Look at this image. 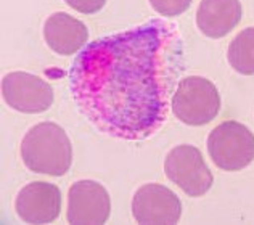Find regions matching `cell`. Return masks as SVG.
Listing matches in <instances>:
<instances>
[{
  "mask_svg": "<svg viewBox=\"0 0 254 225\" xmlns=\"http://www.w3.org/2000/svg\"><path fill=\"white\" fill-rule=\"evenodd\" d=\"M44 37L47 45L58 55H74L89 41L85 24L68 13L57 11L45 19Z\"/></svg>",
  "mask_w": 254,
  "mask_h": 225,
  "instance_id": "cell-10",
  "label": "cell"
},
{
  "mask_svg": "<svg viewBox=\"0 0 254 225\" xmlns=\"http://www.w3.org/2000/svg\"><path fill=\"white\" fill-rule=\"evenodd\" d=\"M164 172L189 196H203L212 187V172L204 163L201 151L191 145L172 148L166 156Z\"/></svg>",
  "mask_w": 254,
  "mask_h": 225,
  "instance_id": "cell-5",
  "label": "cell"
},
{
  "mask_svg": "<svg viewBox=\"0 0 254 225\" xmlns=\"http://www.w3.org/2000/svg\"><path fill=\"white\" fill-rule=\"evenodd\" d=\"M64 2L79 13L92 15V13H97L103 8L106 0H64Z\"/></svg>",
  "mask_w": 254,
  "mask_h": 225,
  "instance_id": "cell-14",
  "label": "cell"
},
{
  "mask_svg": "<svg viewBox=\"0 0 254 225\" xmlns=\"http://www.w3.org/2000/svg\"><path fill=\"white\" fill-rule=\"evenodd\" d=\"M171 108L184 124L203 125L219 114L220 95L216 85L208 79L190 76L179 82Z\"/></svg>",
  "mask_w": 254,
  "mask_h": 225,
  "instance_id": "cell-3",
  "label": "cell"
},
{
  "mask_svg": "<svg viewBox=\"0 0 254 225\" xmlns=\"http://www.w3.org/2000/svg\"><path fill=\"white\" fill-rule=\"evenodd\" d=\"M111 201L108 191L95 180H79L68 191L69 224H105L110 217Z\"/></svg>",
  "mask_w": 254,
  "mask_h": 225,
  "instance_id": "cell-8",
  "label": "cell"
},
{
  "mask_svg": "<svg viewBox=\"0 0 254 225\" xmlns=\"http://www.w3.org/2000/svg\"><path fill=\"white\" fill-rule=\"evenodd\" d=\"M132 214L138 224H176L182 216V203L164 185L148 183L133 195Z\"/></svg>",
  "mask_w": 254,
  "mask_h": 225,
  "instance_id": "cell-7",
  "label": "cell"
},
{
  "mask_svg": "<svg viewBox=\"0 0 254 225\" xmlns=\"http://www.w3.org/2000/svg\"><path fill=\"white\" fill-rule=\"evenodd\" d=\"M24 166L37 174L62 177L72 163V147L66 132L55 122L31 127L21 142Z\"/></svg>",
  "mask_w": 254,
  "mask_h": 225,
  "instance_id": "cell-2",
  "label": "cell"
},
{
  "mask_svg": "<svg viewBox=\"0 0 254 225\" xmlns=\"http://www.w3.org/2000/svg\"><path fill=\"white\" fill-rule=\"evenodd\" d=\"M15 209L23 222L50 224L62 211V191L49 182H31L19 190Z\"/></svg>",
  "mask_w": 254,
  "mask_h": 225,
  "instance_id": "cell-9",
  "label": "cell"
},
{
  "mask_svg": "<svg viewBox=\"0 0 254 225\" xmlns=\"http://www.w3.org/2000/svg\"><path fill=\"white\" fill-rule=\"evenodd\" d=\"M179 59L177 29L164 21L102 37L74 59L72 98L102 134L145 140L168 121Z\"/></svg>",
  "mask_w": 254,
  "mask_h": 225,
  "instance_id": "cell-1",
  "label": "cell"
},
{
  "mask_svg": "<svg viewBox=\"0 0 254 225\" xmlns=\"http://www.w3.org/2000/svg\"><path fill=\"white\" fill-rule=\"evenodd\" d=\"M242 15L240 0H201L196 10V24L204 36L220 39L237 28Z\"/></svg>",
  "mask_w": 254,
  "mask_h": 225,
  "instance_id": "cell-11",
  "label": "cell"
},
{
  "mask_svg": "<svg viewBox=\"0 0 254 225\" xmlns=\"http://www.w3.org/2000/svg\"><path fill=\"white\" fill-rule=\"evenodd\" d=\"M208 153L222 170H240L254 160V134L237 121L217 125L208 137Z\"/></svg>",
  "mask_w": 254,
  "mask_h": 225,
  "instance_id": "cell-4",
  "label": "cell"
},
{
  "mask_svg": "<svg viewBox=\"0 0 254 225\" xmlns=\"http://www.w3.org/2000/svg\"><path fill=\"white\" fill-rule=\"evenodd\" d=\"M153 10L161 16H177L189 10L191 0H150Z\"/></svg>",
  "mask_w": 254,
  "mask_h": 225,
  "instance_id": "cell-13",
  "label": "cell"
},
{
  "mask_svg": "<svg viewBox=\"0 0 254 225\" xmlns=\"http://www.w3.org/2000/svg\"><path fill=\"white\" fill-rule=\"evenodd\" d=\"M2 97L10 108L19 112L37 114L52 107L53 89L41 77L16 71L2 79Z\"/></svg>",
  "mask_w": 254,
  "mask_h": 225,
  "instance_id": "cell-6",
  "label": "cell"
},
{
  "mask_svg": "<svg viewBox=\"0 0 254 225\" xmlns=\"http://www.w3.org/2000/svg\"><path fill=\"white\" fill-rule=\"evenodd\" d=\"M227 58L233 69L240 74H254V28L243 29L233 39Z\"/></svg>",
  "mask_w": 254,
  "mask_h": 225,
  "instance_id": "cell-12",
  "label": "cell"
}]
</instances>
